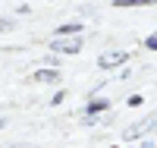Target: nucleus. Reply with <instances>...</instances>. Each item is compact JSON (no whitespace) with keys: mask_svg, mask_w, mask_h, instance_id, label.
Wrapping results in <instances>:
<instances>
[{"mask_svg":"<svg viewBox=\"0 0 157 148\" xmlns=\"http://www.w3.org/2000/svg\"><path fill=\"white\" fill-rule=\"evenodd\" d=\"M113 6H157V0H113Z\"/></svg>","mask_w":157,"mask_h":148,"instance_id":"4","label":"nucleus"},{"mask_svg":"<svg viewBox=\"0 0 157 148\" xmlns=\"http://www.w3.org/2000/svg\"><path fill=\"white\" fill-rule=\"evenodd\" d=\"M3 123H6V120H0V126H3Z\"/></svg>","mask_w":157,"mask_h":148,"instance_id":"12","label":"nucleus"},{"mask_svg":"<svg viewBox=\"0 0 157 148\" xmlns=\"http://www.w3.org/2000/svg\"><path fill=\"white\" fill-rule=\"evenodd\" d=\"M35 79H38V82H57L60 73H57V70H38V73H35Z\"/></svg>","mask_w":157,"mask_h":148,"instance_id":"6","label":"nucleus"},{"mask_svg":"<svg viewBox=\"0 0 157 148\" xmlns=\"http://www.w3.org/2000/svg\"><path fill=\"white\" fill-rule=\"evenodd\" d=\"M82 29H85L82 22H66V25H60V29H57V35H78Z\"/></svg>","mask_w":157,"mask_h":148,"instance_id":"5","label":"nucleus"},{"mask_svg":"<svg viewBox=\"0 0 157 148\" xmlns=\"http://www.w3.org/2000/svg\"><path fill=\"white\" fill-rule=\"evenodd\" d=\"M145 47H148V50H157V32L148 38V41H145Z\"/></svg>","mask_w":157,"mask_h":148,"instance_id":"9","label":"nucleus"},{"mask_svg":"<svg viewBox=\"0 0 157 148\" xmlns=\"http://www.w3.org/2000/svg\"><path fill=\"white\" fill-rule=\"evenodd\" d=\"M138 148H151V142H145V145H138Z\"/></svg>","mask_w":157,"mask_h":148,"instance_id":"11","label":"nucleus"},{"mask_svg":"<svg viewBox=\"0 0 157 148\" xmlns=\"http://www.w3.org/2000/svg\"><path fill=\"white\" fill-rule=\"evenodd\" d=\"M126 104H129V107H141V104H145V98H141V95H129Z\"/></svg>","mask_w":157,"mask_h":148,"instance_id":"7","label":"nucleus"},{"mask_svg":"<svg viewBox=\"0 0 157 148\" xmlns=\"http://www.w3.org/2000/svg\"><path fill=\"white\" fill-rule=\"evenodd\" d=\"M107 107H110V104L104 101V98H98V101H88V104H85V120H94L101 110H107Z\"/></svg>","mask_w":157,"mask_h":148,"instance_id":"3","label":"nucleus"},{"mask_svg":"<svg viewBox=\"0 0 157 148\" xmlns=\"http://www.w3.org/2000/svg\"><path fill=\"white\" fill-rule=\"evenodd\" d=\"M50 50H57V54H78L82 50V38H54L50 41Z\"/></svg>","mask_w":157,"mask_h":148,"instance_id":"1","label":"nucleus"},{"mask_svg":"<svg viewBox=\"0 0 157 148\" xmlns=\"http://www.w3.org/2000/svg\"><path fill=\"white\" fill-rule=\"evenodd\" d=\"M126 60H129L126 50H113V54H104V57L98 60V66H101V70H113V66H123Z\"/></svg>","mask_w":157,"mask_h":148,"instance_id":"2","label":"nucleus"},{"mask_svg":"<svg viewBox=\"0 0 157 148\" xmlns=\"http://www.w3.org/2000/svg\"><path fill=\"white\" fill-rule=\"evenodd\" d=\"M10 148H35V145H10Z\"/></svg>","mask_w":157,"mask_h":148,"instance_id":"10","label":"nucleus"},{"mask_svg":"<svg viewBox=\"0 0 157 148\" xmlns=\"http://www.w3.org/2000/svg\"><path fill=\"white\" fill-rule=\"evenodd\" d=\"M44 63H47V66H60V57H57V50H54V54H47V57H44Z\"/></svg>","mask_w":157,"mask_h":148,"instance_id":"8","label":"nucleus"}]
</instances>
